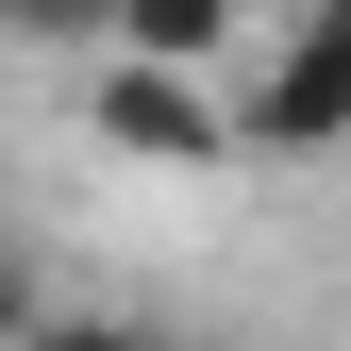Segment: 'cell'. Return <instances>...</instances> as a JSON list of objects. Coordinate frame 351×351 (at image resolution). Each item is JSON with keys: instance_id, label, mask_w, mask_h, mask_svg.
Here are the masks:
<instances>
[{"instance_id": "1", "label": "cell", "mask_w": 351, "mask_h": 351, "mask_svg": "<svg viewBox=\"0 0 351 351\" xmlns=\"http://www.w3.org/2000/svg\"><path fill=\"white\" fill-rule=\"evenodd\" d=\"M234 151H268V167H335L351 151V0H301L268 34V84L234 101Z\"/></svg>"}, {"instance_id": "2", "label": "cell", "mask_w": 351, "mask_h": 351, "mask_svg": "<svg viewBox=\"0 0 351 351\" xmlns=\"http://www.w3.org/2000/svg\"><path fill=\"white\" fill-rule=\"evenodd\" d=\"M84 134H101L117 167H217V151H234V117H217V84H201V67H134V51H101Z\"/></svg>"}, {"instance_id": "3", "label": "cell", "mask_w": 351, "mask_h": 351, "mask_svg": "<svg viewBox=\"0 0 351 351\" xmlns=\"http://www.w3.org/2000/svg\"><path fill=\"white\" fill-rule=\"evenodd\" d=\"M234 34H251V0H117L101 51H134V67H217Z\"/></svg>"}, {"instance_id": "4", "label": "cell", "mask_w": 351, "mask_h": 351, "mask_svg": "<svg viewBox=\"0 0 351 351\" xmlns=\"http://www.w3.org/2000/svg\"><path fill=\"white\" fill-rule=\"evenodd\" d=\"M0 351H167V335H151V318H51V301H34Z\"/></svg>"}, {"instance_id": "5", "label": "cell", "mask_w": 351, "mask_h": 351, "mask_svg": "<svg viewBox=\"0 0 351 351\" xmlns=\"http://www.w3.org/2000/svg\"><path fill=\"white\" fill-rule=\"evenodd\" d=\"M0 34H34V51H101L117 0H0Z\"/></svg>"}, {"instance_id": "6", "label": "cell", "mask_w": 351, "mask_h": 351, "mask_svg": "<svg viewBox=\"0 0 351 351\" xmlns=\"http://www.w3.org/2000/svg\"><path fill=\"white\" fill-rule=\"evenodd\" d=\"M17 318H34V268H17V251H0V335H17Z\"/></svg>"}]
</instances>
